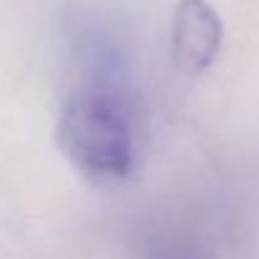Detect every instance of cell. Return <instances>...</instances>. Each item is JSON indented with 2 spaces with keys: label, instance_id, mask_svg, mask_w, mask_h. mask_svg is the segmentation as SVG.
Returning <instances> with one entry per match:
<instances>
[{
  "label": "cell",
  "instance_id": "7a4b0ae2",
  "mask_svg": "<svg viewBox=\"0 0 259 259\" xmlns=\"http://www.w3.org/2000/svg\"><path fill=\"white\" fill-rule=\"evenodd\" d=\"M222 20L206 0H179L174 10L171 56L184 76H199L217 61Z\"/></svg>",
  "mask_w": 259,
  "mask_h": 259
},
{
  "label": "cell",
  "instance_id": "6da1fadb",
  "mask_svg": "<svg viewBox=\"0 0 259 259\" xmlns=\"http://www.w3.org/2000/svg\"><path fill=\"white\" fill-rule=\"evenodd\" d=\"M56 136L68 161L93 181H121L134 171L131 103L111 73L88 76L71 88L58 113Z\"/></svg>",
  "mask_w": 259,
  "mask_h": 259
},
{
  "label": "cell",
  "instance_id": "3957f363",
  "mask_svg": "<svg viewBox=\"0 0 259 259\" xmlns=\"http://www.w3.org/2000/svg\"><path fill=\"white\" fill-rule=\"evenodd\" d=\"M154 259H196V254L189 247H184V244H171L166 249H159L154 254Z\"/></svg>",
  "mask_w": 259,
  "mask_h": 259
}]
</instances>
